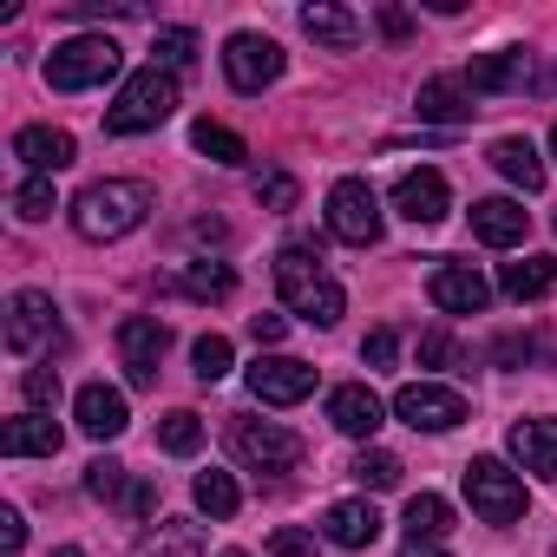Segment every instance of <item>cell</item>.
<instances>
[{"label":"cell","instance_id":"obj_1","mask_svg":"<svg viewBox=\"0 0 557 557\" xmlns=\"http://www.w3.org/2000/svg\"><path fill=\"white\" fill-rule=\"evenodd\" d=\"M275 289H283V302H289L302 322H315V329H335V322H342V309H348L342 283L322 269V256H315V249H302V243H289L283 256H275Z\"/></svg>","mask_w":557,"mask_h":557},{"label":"cell","instance_id":"obj_2","mask_svg":"<svg viewBox=\"0 0 557 557\" xmlns=\"http://www.w3.org/2000/svg\"><path fill=\"white\" fill-rule=\"evenodd\" d=\"M145 216H151V184H138V177H106V184H86L73 197V230L92 243L132 236Z\"/></svg>","mask_w":557,"mask_h":557},{"label":"cell","instance_id":"obj_3","mask_svg":"<svg viewBox=\"0 0 557 557\" xmlns=\"http://www.w3.org/2000/svg\"><path fill=\"white\" fill-rule=\"evenodd\" d=\"M177 112V79L164 66H145L119 86V99L106 106V132L112 138H138V132H158L164 119Z\"/></svg>","mask_w":557,"mask_h":557},{"label":"cell","instance_id":"obj_4","mask_svg":"<svg viewBox=\"0 0 557 557\" xmlns=\"http://www.w3.org/2000/svg\"><path fill=\"white\" fill-rule=\"evenodd\" d=\"M119 73H125V53H119L112 34H79V40L53 47V60H47V86L53 92H92V86H106Z\"/></svg>","mask_w":557,"mask_h":557},{"label":"cell","instance_id":"obj_5","mask_svg":"<svg viewBox=\"0 0 557 557\" xmlns=\"http://www.w3.org/2000/svg\"><path fill=\"white\" fill-rule=\"evenodd\" d=\"M230 453H236V466H249V472H296L309 446H302L289 426H275V420L236 413V420H230Z\"/></svg>","mask_w":557,"mask_h":557},{"label":"cell","instance_id":"obj_6","mask_svg":"<svg viewBox=\"0 0 557 557\" xmlns=\"http://www.w3.org/2000/svg\"><path fill=\"white\" fill-rule=\"evenodd\" d=\"M466 498L485 524H511L524 518V479L505 466V459H472L466 466Z\"/></svg>","mask_w":557,"mask_h":557},{"label":"cell","instance_id":"obj_7","mask_svg":"<svg viewBox=\"0 0 557 557\" xmlns=\"http://www.w3.org/2000/svg\"><path fill=\"white\" fill-rule=\"evenodd\" d=\"M329 230H335L342 243H355V249L381 243V197L368 190V177H342V184L329 190Z\"/></svg>","mask_w":557,"mask_h":557},{"label":"cell","instance_id":"obj_8","mask_svg":"<svg viewBox=\"0 0 557 557\" xmlns=\"http://www.w3.org/2000/svg\"><path fill=\"white\" fill-rule=\"evenodd\" d=\"M223 73L236 92H262L283 79V47H275L269 34H230L223 40Z\"/></svg>","mask_w":557,"mask_h":557},{"label":"cell","instance_id":"obj_9","mask_svg":"<svg viewBox=\"0 0 557 557\" xmlns=\"http://www.w3.org/2000/svg\"><path fill=\"white\" fill-rule=\"evenodd\" d=\"M249 394H256L262 407H296V400L315 394V368L296 361V355H256V368H249Z\"/></svg>","mask_w":557,"mask_h":557},{"label":"cell","instance_id":"obj_10","mask_svg":"<svg viewBox=\"0 0 557 557\" xmlns=\"http://www.w3.org/2000/svg\"><path fill=\"white\" fill-rule=\"evenodd\" d=\"M53 335H60V309H53V296L21 289V296L8 302V348H14L21 361H34L40 348H53Z\"/></svg>","mask_w":557,"mask_h":557},{"label":"cell","instance_id":"obj_11","mask_svg":"<svg viewBox=\"0 0 557 557\" xmlns=\"http://www.w3.org/2000/svg\"><path fill=\"white\" fill-rule=\"evenodd\" d=\"M394 413H400L413 433H453V426L466 420V400H459L453 387H433V381H407V387L394 394Z\"/></svg>","mask_w":557,"mask_h":557},{"label":"cell","instance_id":"obj_12","mask_svg":"<svg viewBox=\"0 0 557 557\" xmlns=\"http://www.w3.org/2000/svg\"><path fill=\"white\" fill-rule=\"evenodd\" d=\"M164 348H171V329H164L158 315H132V322L119 329V361H125L132 387H158V361H164Z\"/></svg>","mask_w":557,"mask_h":557},{"label":"cell","instance_id":"obj_13","mask_svg":"<svg viewBox=\"0 0 557 557\" xmlns=\"http://www.w3.org/2000/svg\"><path fill=\"white\" fill-rule=\"evenodd\" d=\"M426 296H433L446 315H479V309L492 302V283H485L472 262H440L433 283H426Z\"/></svg>","mask_w":557,"mask_h":557},{"label":"cell","instance_id":"obj_14","mask_svg":"<svg viewBox=\"0 0 557 557\" xmlns=\"http://www.w3.org/2000/svg\"><path fill=\"white\" fill-rule=\"evenodd\" d=\"M394 210H400L407 223H440V216L453 210V190H446L440 171H407V177L394 184Z\"/></svg>","mask_w":557,"mask_h":557},{"label":"cell","instance_id":"obj_15","mask_svg":"<svg viewBox=\"0 0 557 557\" xmlns=\"http://www.w3.org/2000/svg\"><path fill=\"white\" fill-rule=\"evenodd\" d=\"M73 413H79V433H86V440H119V433L132 426V413H125V394H119V387H106V381L79 387Z\"/></svg>","mask_w":557,"mask_h":557},{"label":"cell","instance_id":"obj_16","mask_svg":"<svg viewBox=\"0 0 557 557\" xmlns=\"http://www.w3.org/2000/svg\"><path fill=\"white\" fill-rule=\"evenodd\" d=\"M524 230H531V210L524 203H511V197H479L472 203V236L479 243L511 249V243H524Z\"/></svg>","mask_w":557,"mask_h":557},{"label":"cell","instance_id":"obj_17","mask_svg":"<svg viewBox=\"0 0 557 557\" xmlns=\"http://www.w3.org/2000/svg\"><path fill=\"white\" fill-rule=\"evenodd\" d=\"M329 420H335L348 440H374V433H381V420H387V407H381V394H374V387H361V381H355V387H335V394H329Z\"/></svg>","mask_w":557,"mask_h":557},{"label":"cell","instance_id":"obj_18","mask_svg":"<svg viewBox=\"0 0 557 557\" xmlns=\"http://www.w3.org/2000/svg\"><path fill=\"white\" fill-rule=\"evenodd\" d=\"M14 158L27 164V171H66L73 158H79V145H73V132H53V125H27V132H14Z\"/></svg>","mask_w":557,"mask_h":557},{"label":"cell","instance_id":"obj_19","mask_svg":"<svg viewBox=\"0 0 557 557\" xmlns=\"http://www.w3.org/2000/svg\"><path fill=\"white\" fill-rule=\"evenodd\" d=\"M524 79H531V53H524V47L479 53V60H472V73H466V86H472V92H518Z\"/></svg>","mask_w":557,"mask_h":557},{"label":"cell","instance_id":"obj_20","mask_svg":"<svg viewBox=\"0 0 557 557\" xmlns=\"http://www.w3.org/2000/svg\"><path fill=\"white\" fill-rule=\"evenodd\" d=\"M413 106H420V119H433V125H466V119L479 112V106H472V86H466L459 73H440V79H426Z\"/></svg>","mask_w":557,"mask_h":557},{"label":"cell","instance_id":"obj_21","mask_svg":"<svg viewBox=\"0 0 557 557\" xmlns=\"http://www.w3.org/2000/svg\"><path fill=\"white\" fill-rule=\"evenodd\" d=\"M322 531H329V544H342V550H368V544L381 537V511H374L368 498H342V505H329Z\"/></svg>","mask_w":557,"mask_h":557},{"label":"cell","instance_id":"obj_22","mask_svg":"<svg viewBox=\"0 0 557 557\" xmlns=\"http://www.w3.org/2000/svg\"><path fill=\"white\" fill-rule=\"evenodd\" d=\"M60 440L66 433L47 413H21V420H8V433H0V453H8V459H53Z\"/></svg>","mask_w":557,"mask_h":557},{"label":"cell","instance_id":"obj_23","mask_svg":"<svg viewBox=\"0 0 557 557\" xmlns=\"http://www.w3.org/2000/svg\"><path fill=\"white\" fill-rule=\"evenodd\" d=\"M511 453H518L524 472L557 479V420H518L511 426Z\"/></svg>","mask_w":557,"mask_h":557},{"label":"cell","instance_id":"obj_24","mask_svg":"<svg viewBox=\"0 0 557 557\" xmlns=\"http://www.w3.org/2000/svg\"><path fill=\"white\" fill-rule=\"evenodd\" d=\"M302 34L322 40V47H335V53L361 47V21L348 8H335V0H309V8H302Z\"/></svg>","mask_w":557,"mask_h":557},{"label":"cell","instance_id":"obj_25","mask_svg":"<svg viewBox=\"0 0 557 557\" xmlns=\"http://www.w3.org/2000/svg\"><path fill=\"white\" fill-rule=\"evenodd\" d=\"M498 289H505L511 302H537V296H550V289H557V262H550V256H524V262H505Z\"/></svg>","mask_w":557,"mask_h":557},{"label":"cell","instance_id":"obj_26","mask_svg":"<svg viewBox=\"0 0 557 557\" xmlns=\"http://www.w3.org/2000/svg\"><path fill=\"white\" fill-rule=\"evenodd\" d=\"M492 171H498V177H511V184H524V190H537V184H544V158H537V145H531V138H518V132L492 145Z\"/></svg>","mask_w":557,"mask_h":557},{"label":"cell","instance_id":"obj_27","mask_svg":"<svg viewBox=\"0 0 557 557\" xmlns=\"http://www.w3.org/2000/svg\"><path fill=\"white\" fill-rule=\"evenodd\" d=\"M453 531V505L440 492H413L407 498V544H440Z\"/></svg>","mask_w":557,"mask_h":557},{"label":"cell","instance_id":"obj_28","mask_svg":"<svg viewBox=\"0 0 557 557\" xmlns=\"http://www.w3.org/2000/svg\"><path fill=\"white\" fill-rule=\"evenodd\" d=\"M190 145L210 158V164H243L249 158V145L230 132V125H210V119H197V132H190Z\"/></svg>","mask_w":557,"mask_h":557},{"label":"cell","instance_id":"obj_29","mask_svg":"<svg viewBox=\"0 0 557 557\" xmlns=\"http://www.w3.org/2000/svg\"><path fill=\"white\" fill-rule=\"evenodd\" d=\"M158 446H164V453H177V459H190V453L203 446V420H197L190 407L164 413V420H158Z\"/></svg>","mask_w":557,"mask_h":557},{"label":"cell","instance_id":"obj_30","mask_svg":"<svg viewBox=\"0 0 557 557\" xmlns=\"http://www.w3.org/2000/svg\"><path fill=\"white\" fill-rule=\"evenodd\" d=\"M190 492H197V505H203L210 518H236V505H243L236 479H230V472H216V466H210V472H197V485H190Z\"/></svg>","mask_w":557,"mask_h":557},{"label":"cell","instance_id":"obj_31","mask_svg":"<svg viewBox=\"0 0 557 557\" xmlns=\"http://www.w3.org/2000/svg\"><path fill=\"white\" fill-rule=\"evenodd\" d=\"M348 472H355L361 485H374V492H394V485H400V459H394V453H381V446H361Z\"/></svg>","mask_w":557,"mask_h":557},{"label":"cell","instance_id":"obj_32","mask_svg":"<svg viewBox=\"0 0 557 557\" xmlns=\"http://www.w3.org/2000/svg\"><path fill=\"white\" fill-rule=\"evenodd\" d=\"M184 289L203 296V302H223V296L236 289V275H230L223 262H190V269H184Z\"/></svg>","mask_w":557,"mask_h":557},{"label":"cell","instance_id":"obj_33","mask_svg":"<svg viewBox=\"0 0 557 557\" xmlns=\"http://www.w3.org/2000/svg\"><path fill=\"white\" fill-rule=\"evenodd\" d=\"M151 53H158L164 73H171V66H190V60H197V34H190V27H158Z\"/></svg>","mask_w":557,"mask_h":557},{"label":"cell","instance_id":"obj_34","mask_svg":"<svg viewBox=\"0 0 557 557\" xmlns=\"http://www.w3.org/2000/svg\"><path fill=\"white\" fill-rule=\"evenodd\" d=\"M60 203H53V177H27L21 190H14V216L21 223H40V216H53Z\"/></svg>","mask_w":557,"mask_h":557},{"label":"cell","instance_id":"obj_35","mask_svg":"<svg viewBox=\"0 0 557 557\" xmlns=\"http://www.w3.org/2000/svg\"><path fill=\"white\" fill-rule=\"evenodd\" d=\"M86 492H92V498H106V505H112V498L125 505L132 479H125V466H119V459H92V466H86Z\"/></svg>","mask_w":557,"mask_h":557},{"label":"cell","instance_id":"obj_36","mask_svg":"<svg viewBox=\"0 0 557 557\" xmlns=\"http://www.w3.org/2000/svg\"><path fill=\"white\" fill-rule=\"evenodd\" d=\"M190 361H197V381H223V374H230V342H223V335H197Z\"/></svg>","mask_w":557,"mask_h":557},{"label":"cell","instance_id":"obj_37","mask_svg":"<svg viewBox=\"0 0 557 557\" xmlns=\"http://www.w3.org/2000/svg\"><path fill=\"white\" fill-rule=\"evenodd\" d=\"M27 400H34V413H47L53 400H60V368H27Z\"/></svg>","mask_w":557,"mask_h":557},{"label":"cell","instance_id":"obj_38","mask_svg":"<svg viewBox=\"0 0 557 557\" xmlns=\"http://www.w3.org/2000/svg\"><path fill=\"white\" fill-rule=\"evenodd\" d=\"M256 197H262L269 210H289V203H296V177H289V171H269V177H256Z\"/></svg>","mask_w":557,"mask_h":557},{"label":"cell","instance_id":"obj_39","mask_svg":"<svg viewBox=\"0 0 557 557\" xmlns=\"http://www.w3.org/2000/svg\"><path fill=\"white\" fill-rule=\"evenodd\" d=\"M394 355H400V335H394V329H374V335L361 342V361H368V368H394Z\"/></svg>","mask_w":557,"mask_h":557},{"label":"cell","instance_id":"obj_40","mask_svg":"<svg viewBox=\"0 0 557 557\" xmlns=\"http://www.w3.org/2000/svg\"><path fill=\"white\" fill-rule=\"evenodd\" d=\"M269 557H315V537L296 531V524H283V531L269 537Z\"/></svg>","mask_w":557,"mask_h":557},{"label":"cell","instance_id":"obj_41","mask_svg":"<svg viewBox=\"0 0 557 557\" xmlns=\"http://www.w3.org/2000/svg\"><path fill=\"white\" fill-rule=\"evenodd\" d=\"M283 335H289V322H283V315H249V342H256V348H275Z\"/></svg>","mask_w":557,"mask_h":557},{"label":"cell","instance_id":"obj_42","mask_svg":"<svg viewBox=\"0 0 557 557\" xmlns=\"http://www.w3.org/2000/svg\"><path fill=\"white\" fill-rule=\"evenodd\" d=\"M21 544H27V518H21V511L8 505V511H0V550H8V557H14Z\"/></svg>","mask_w":557,"mask_h":557},{"label":"cell","instance_id":"obj_43","mask_svg":"<svg viewBox=\"0 0 557 557\" xmlns=\"http://www.w3.org/2000/svg\"><path fill=\"white\" fill-rule=\"evenodd\" d=\"M420 361H433V368H453V361H459V348H453L446 335H420Z\"/></svg>","mask_w":557,"mask_h":557},{"label":"cell","instance_id":"obj_44","mask_svg":"<svg viewBox=\"0 0 557 557\" xmlns=\"http://www.w3.org/2000/svg\"><path fill=\"white\" fill-rule=\"evenodd\" d=\"M158 511V492L145 485V479H132V492H125V518H151Z\"/></svg>","mask_w":557,"mask_h":557},{"label":"cell","instance_id":"obj_45","mask_svg":"<svg viewBox=\"0 0 557 557\" xmlns=\"http://www.w3.org/2000/svg\"><path fill=\"white\" fill-rule=\"evenodd\" d=\"M407 27H413V21H407L400 8H381V34H387V40H407Z\"/></svg>","mask_w":557,"mask_h":557},{"label":"cell","instance_id":"obj_46","mask_svg":"<svg viewBox=\"0 0 557 557\" xmlns=\"http://www.w3.org/2000/svg\"><path fill=\"white\" fill-rule=\"evenodd\" d=\"M400 557H446V550H433V544H407Z\"/></svg>","mask_w":557,"mask_h":557},{"label":"cell","instance_id":"obj_47","mask_svg":"<svg viewBox=\"0 0 557 557\" xmlns=\"http://www.w3.org/2000/svg\"><path fill=\"white\" fill-rule=\"evenodd\" d=\"M53 557H86V550H73V544H60V550H53Z\"/></svg>","mask_w":557,"mask_h":557},{"label":"cell","instance_id":"obj_48","mask_svg":"<svg viewBox=\"0 0 557 557\" xmlns=\"http://www.w3.org/2000/svg\"><path fill=\"white\" fill-rule=\"evenodd\" d=\"M550 158H557V125H550Z\"/></svg>","mask_w":557,"mask_h":557},{"label":"cell","instance_id":"obj_49","mask_svg":"<svg viewBox=\"0 0 557 557\" xmlns=\"http://www.w3.org/2000/svg\"><path fill=\"white\" fill-rule=\"evenodd\" d=\"M216 557H243V550H216Z\"/></svg>","mask_w":557,"mask_h":557},{"label":"cell","instance_id":"obj_50","mask_svg":"<svg viewBox=\"0 0 557 557\" xmlns=\"http://www.w3.org/2000/svg\"><path fill=\"white\" fill-rule=\"evenodd\" d=\"M550 92H557V73H550Z\"/></svg>","mask_w":557,"mask_h":557}]
</instances>
